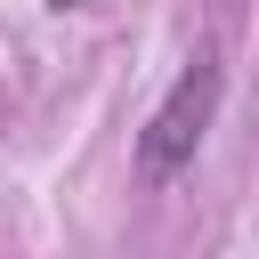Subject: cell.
I'll list each match as a JSON object with an SVG mask.
<instances>
[{
	"instance_id": "obj_2",
	"label": "cell",
	"mask_w": 259,
	"mask_h": 259,
	"mask_svg": "<svg viewBox=\"0 0 259 259\" xmlns=\"http://www.w3.org/2000/svg\"><path fill=\"white\" fill-rule=\"evenodd\" d=\"M49 8H73V0H49Z\"/></svg>"
},
{
	"instance_id": "obj_1",
	"label": "cell",
	"mask_w": 259,
	"mask_h": 259,
	"mask_svg": "<svg viewBox=\"0 0 259 259\" xmlns=\"http://www.w3.org/2000/svg\"><path fill=\"white\" fill-rule=\"evenodd\" d=\"M210 113H219V57L194 49L186 73L170 81V97H162V105L146 113V130H138V170H146V178H178V170L202 154Z\"/></svg>"
}]
</instances>
